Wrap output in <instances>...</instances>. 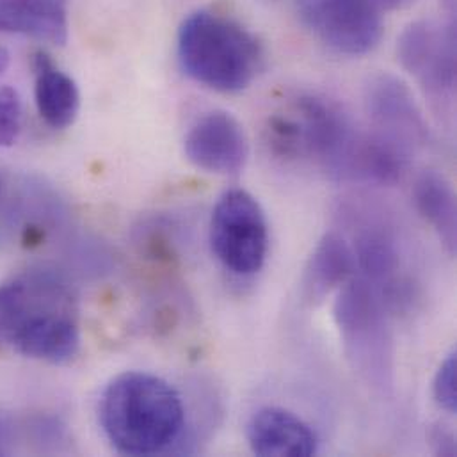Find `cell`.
<instances>
[{
	"mask_svg": "<svg viewBox=\"0 0 457 457\" xmlns=\"http://www.w3.org/2000/svg\"><path fill=\"white\" fill-rule=\"evenodd\" d=\"M68 29V0H0V32L62 46Z\"/></svg>",
	"mask_w": 457,
	"mask_h": 457,
	"instance_id": "14",
	"label": "cell"
},
{
	"mask_svg": "<svg viewBox=\"0 0 457 457\" xmlns=\"http://www.w3.org/2000/svg\"><path fill=\"white\" fill-rule=\"evenodd\" d=\"M353 245L337 231L326 233L315 245L303 272V294L312 303L324 301L356 276Z\"/></svg>",
	"mask_w": 457,
	"mask_h": 457,
	"instance_id": "12",
	"label": "cell"
},
{
	"mask_svg": "<svg viewBox=\"0 0 457 457\" xmlns=\"http://www.w3.org/2000/svg\"><path fill=\"white\" fill-rule=\"evenodd\" d=\"M32 70L34 100L41 120L55 130L71 127L80 111V91L75 80L43 52L34 55Z\"/></svg>",
	"mask_w": 457,
	"mask_h": 457,
	"instance_id": "13",
	"label": "cell"
},
{
	"mask_svg": "<svg viewBox=\"0 0 457 457\" xmlns=\"http://www.w3.org/2000/svg\"><path fill=\"white\" fill-rule=\"evenodd\" d=\"M431 440H433L436 454H440V456H454L456 454V440L445 429H435L431 433Z\"/></svg>",
	"mask_w": 457,
	"mask_h": 457,
	"instance_id": "19",
	"label": "cell"
},
{
	"mask_svg": "<svg viewBox=\"0 0 457 457\" xmlns=\"http://www.w3.org/2000/svg\"><path fill=\"white\" fill-rule=\"evenodd\" d=\"M301 20L331 50L365 55L383 37V11L374 0H297Z\"/></svg>",
	"mask_w": 457,
	"mask_h": 457,
	"instance_id": "8",
	"label": "cell"
},
{
	"mask_svg": "<svg viewBox=\"0 0 457 457\" xmlns=\"http://www.w3.org/2000/svg\"><path fill=\"white\" fill-rule=\"evenodd\" d=\"M212 253L235 276H254L269 254V221L260 202L244 189H229L218 200L209 227Z\"/></svg>",
	"mask_w": 457,
	"mask_h": 457,
	"instance_id": "6",
	"label": "cell"
},
{
	"mask_svg": "<svg viewBox=\"0 0 457 457\" xmlns=\"http://www.w3.org/2000/svg\"><path fill=\"white\" fill-rule=\"evenodd\" d=\"M80 349L77 297L50 270H30L0 285V351L70 363Z\"/></svg>",
	"mask_w": 457,
	"mask_h": 457,
	"instance_id": "1",
	"label": "cell"
},
{
	"mask_svg": "<svg viewBox=\"0 0 457 457\" xmlns=\"http://www.w3.org/2000/svg\"><path fill=\"white\" fill-rule=\"evenodd\" d=\"M9 61H11V55H9L7 48L0 46V75H2V73L7 70V66H9Z\"/></svg>",
	"mask_w": 457,
	"mask_h": 457,
	"instance_id": "21",
	"label": "cell"
},
{
	"mask_svg": "<svg viewBox=\"0 0 457 457\" xmlns=\"http://www.w3.org/2000/svg\"><path fill=\"white\" fill-rule=\"evenodd\" d=\"M360 132L335 104L315 95L294 98L269 116L265 143L285 161L315 159L331 177H338Z\"/></svg>",
	"mask_w": 457,
	"mask_h": 457,
	"instance_id": "4",
	"label": "cell"
},
{
	"mask_svg": "<svg viewBox=\"0 0 457 457\" xmlns=\"http://www.w3.org/2000/svg\"><path fill=\"white\" fill-rule=\"evenodd\" d=\"M9 186L11 184L0 173V240L4 238L7 229L14 228V223L18 220V204Z\"/></svg>",
	"mask_w": 457,
	"mask_h": 457,
	"instance_id": "18",
	"label": "cell"
},
{
	"mask_svg": "<svg viewBox=\"0 0 457 457\" xmlns=\"http://www.w3.org/2000/svg\"><path fill=\"white\" fill-rule=\"evenodd\" d=\"M100 426L114 451L155 456L170 451L186 431V406L166 379L130 370L116 376L100 399Z\"/></svg>",
	"mask_w": 457,
	"mask_h": 457,
	"instance_id": "2",
	"label": "cell"
},
{
	"mask_svg": "<svg viewBox=\"0 0 457 457\" xmlns=\"http://www.w3.org/2000/svg\"><path fill=\"white\" fill-rule=\"evenodd\" d=\"M4 438H5V431H4V426H2V422H0V453L4 451L2 447H4Z\"/></svg>",
	"mask_w": 457,
	"mask_h": 457,
	"instance_id": "22",
	"label": "cell"
},
{
	"mask_svg": "<svg viewBox=\"0 0 457 457\" xmlns=\"http://www.w3.org/2000/svg\"><path fill=\"white\" fill-rule=\"evenodd\" d=\"M245 438L251 453L260 457H308L319 453V436L310 424L279 406L254 411Z\"/></svg>",
	"mask_w": 457,
	"mask_h": 457,
	"instance_id": "11",
	"label": "cell"
},
{
	"mask_svg": "<svg viewBox=\"0 0 457 457\" xmlns=\"http://www.w3.org/2000/svg\"><path fill=\"white\" fill-rule=\"evenodd\" d=\"M365 107L374 134L395 145L410 157L429 143V127L411 89L397 77L381 73L365 89Z\"/></svg>",
	"mask_w": 457,
	"mask_h": 457,
	"instance_id": "9",
	"label": "cell"
},
{
	"mask_svg": "<svg viewBox=\"0 0 457 457\" xmlns=\"http://www.w3.org/2000/svg\"><path fill=\"white\" fill-rule=\"evenodd\" d=\"M397 55L406 71L438 102H453L456 91V23L419 20L399 37Z\"/></svg>",
	"mask_w": 457,
	"mask_h": 457,
	"instance_id": "7",
	"label": "cell"
},
{
	"mask_svg": "<svg viewBox=\"0 0 457 457\" xmlns=\"http://www.w3.org/2000/svg\"><path fill=\"white\" fill-rule=\"evenodd\" d=\"M187 161L212 175L235 177L249 159V141L240 121L227 111H212L195 121L184 139Z\"/></svg>",
	"mask_w": 457,
	"mask_h": 457,
	"instance_id": "10",
	"label": "cell"
},
{
	"mask_svg": "<svg viewBox=\"0 0 457 457\" xmlns=\"http://www.w3.org/2000/svg\"><path fill=\"white\" fill-rule=\"evenodd\" d=\"M333 317L353 369L378 390L394 383V338L386 306L361 276L337 290Z\"/></svg>",
	"mask_w": 457,
	"mask_h": 457,
	"instance_id": "5",
	"label": "cell"
},
{
	"mask_svg": "<svg viewBox=\"0 0 457 457\" xmlns=\"http://www.w3.org/2000/svg\"><path fill=\"white\" fill-rule=\"evenodd\" d=\"M179 59L193 80L221 93L244 91L265 66L258 37L237 20L209 9L189 14L180 25Z\"/></svg>",
	"mask_w": 457,
	"mask_h": 457,
	"instance_id": "3",
	"label": "cell"
},
{
	"mask_svg": "<svg viewBox=\"0 0 457 457\" xmlns=\"http://www.w3.org/2000/svg\"><path fill=\"white\" fill-rule=\"evenodd\" d=\"M417 211L435 229L449 254H456L457 207L453 184L436 170L422 171L413 186Z\"/></svg>",
	"mask_w": 457,
	"mask_h": 457,
	"instance_id": "15",
	"label": "cell"
},
{
	"mask_svg": "<svg viewBox=\"0 0 457 457\" xmlns=\"http://www.w3.org/2000/svg\"><path fill=\"white\" fill-rule=\"evenodd\" d=\"M21 130V100L14 87H0V148L18 141Z\"/></svg>",
	"mask_w": 457,
	"mask_h": 457,
	"instance_id": "16",
	"label": "cell"
},
{
	"mask_svg": "<svg viewBox=\"0 0 457 457\" xmlns=\"http://www.w3.org/2000/svg\"><path fill=\"white\" fill-rule=\"evenodd\" d=\"M435 403L449 415L457 413V354L453 351L438 367L433 379Z\"/></svg>",
	"mask_w": 457,
	"mask_h": 457,
	"instance_id": "17",
	"label": "cell"
},
{
	"mask_svg": "<svg viewBox=\"0 0 457 457\" xmlns=\"http://www.w3.org/2000/svg\"><path fill=\"white\" fill-rule=\"evenodd\" d=\"M415 0H374V4L381 9V11H395V9H404L408 5H411Z\"/></svg>",
	"mask_w": 457,
	"mask_h": 457,
	"instance_id": "20",
	"label": "cell"
}]
</instances>
